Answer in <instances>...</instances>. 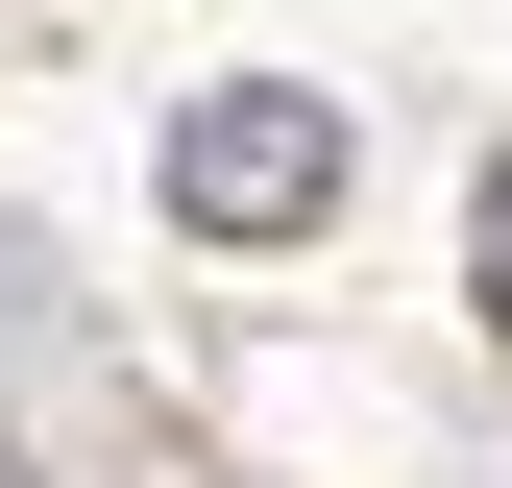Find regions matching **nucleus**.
<instances>
[{"mask_svg": "<svg viewBox=\"0 0 512 488\" xmlns=\"http://www.w3.org/2000/svg\"><path fill=\"white\" fill-rule=\"evenodd\" d=\"M464 293L512 318V147H488V196H464Z\"/></svg>", "mask_w": 512, "mask_h": 488, "instance_id": "2", "label": "nucleus"}, {"mask_svg": "<svg viewBox=\"0 0 512 488\" xmlns=\"http://www.w3.org/2000/svg\"><path fill=\"white\" fill-rule=\"evenodd\" d=\"M317 196H342V98H293V74H220L196 122H171V220H196V244H293Z\"/></svg>", "mask_w": 512, "mask_h": 488, "instance_id": "1", "label": "nucleus"}]
</instances>
